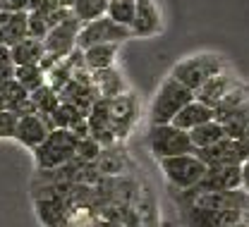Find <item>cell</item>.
Masks as SVG:
<instances>
[{
	"instance_id": "cell-6",
	"label": "cell",
	"mask_w": 249,
	"mask_h": 227,
	"mask_svg": "<svg viewBox=\"0 0 249 227\" xmlns=\"http://www.w3.org/2000/svg\"><path fill=\"white\" fill-rule=\"evenodd\" d=\"M158 162H160V170H163L165 179L175 189H192V187H196L206 177V170H209V165L201 161L196 153L173 156V158H163Z\"/></svg>"
},
{
	"instance_id": "cell-27",
	"label": "cell",
	"mask_w": 249,
	"mask_h": 227,
	"mask_svg": "<svg viewBox=\"0 0 249 227\" xmlns=\"http://www.w3.org/2000/svg\"><path fill=\"white\" fill-rule=\"evenodd\" d=\"M51 32L48 27V15L46 12H38V10H29V36L31 38H46Z\"/></svg>"
},
{
	"instance_id": "cell-19",
	"label": "cell",
	"mask_w": 249,
	"mask_h": 227,
	"mask_svg": "<svg viewBox=\"0 0 249 227\" xmlns=\"http://www.w3.org/2000/svg\"><path fill=\"white\" fill-rule=\"evenodd\" d=\"M118 46H120V43H98V46L87 48V50H84L87 67H89L91 72L113 67L115 65V58H118Z\"/></svg>"
},
{
	"instance_id": "cell-29",
	"label": "cell",
	"mask_w": 249,
	"mask_h": 227,
	"mask_svg": "<svg viewBox=\"0 0 249 227\" xmlns=\"http://www.w3.org/2000/svg\"><path fill=\"white\" fill-rule=\"evenodd\" d=\"M72 131L79 136V139H84V136H91V127H89V115H84V117H79L74 125H72Z\"/></svg>"
},
{
	"instance_id": "cell-3",
	"label": "cell",
	"mask_w": 249,
	"mask_h": 227,
	"mask_svg": "<svg viewBox=\"0 0 249 227\" xmlns=\"http://www.w3.org/2000/svg\"><path fill=\"white\" fill-rule=\"evenodd\" d=\"M93 115H101L110 122V127L115 131L118 139H124L132 127L137 125L139 120V100L132 96L129 91L123 94V96H115V98H98L93 103L91 108ZM89 113V115H91Z\"/></svg>"
},
{
	"instance_id": "cell-33",
	"label": "cell",
	"mask_w": 249,
	"mask_h": 227,
	"mask_svg": "<svg viewBox=\"0 0 249 227\" xmlns=\"http://www.w3.org/2000/svg\"><path fill=\"white\" fill-rule=\"evenodd\" d=\"M242 189L249 194V158L242 162Z\"/></svg>"
},
{
	"instance_id": "cell-37",
	"label": "cell",
	"mask_w": 249,
	"mask_h": 227,
	"mask_svg": "<svg viewBox=\"0 0 249 227\" xmlns=\"http://www.w3.org/2000/svg\"><path fill=\"white\" fill-rule=\"evenodd\" d=\"M0 12H5V10H2V0H0Z\"/></svg>"
},
{
	"instance_id": "cell-10",
	"label": "cell",
	"mask_w": 249,
	"mask_h": 227,
	"mask_svg": "<svg viewBox=\"0 0 249 227\" xmlns=\"http://www.w3.org/2000/svg\"><path fill=\"white\" fill-rule=\"evenodd\" d=\"M196 192H235L242 189V165H213L206 170V177L192 187Z\"/></svg>"
},
{
	"instance_id": "cell-13",
	"label": "cell",
	"mask_w": 249,
	"mask_h": 227,
	"mask_svg": "<svg viewBox=\"0 0 249 227\" xmlns=\"http://www.w3.org/2000/svg\"><path fill=\"white\" fill-rule=\"evenodd\" d=\"M242 113H249V86L237 81L235 89L213 108V117L218 122H228L230 117L242 115Z\"/></svg>"
},
{
	"instance_id": "cell-21",
	"label": "cell",
	"mask_w": 249,
	"mask_h": 227,
	"mask_svg": "<svg viewBox=\"0 0 249 227\" xmlns=\"http://www.w3.org/2000/svg\"><path fill=\"white\" fill-rule=\"evenodd\" d=\"M15 79L34 94L36 89H41L43 84H48V74L43 72L41 65H15Z\"/></svg>"
},
{
	"instance_id": "cell-23",
	"label": "cell",
	"mask_w": 249,
	"mask_h": 227,
	"mask_svg": "<svg viewBox=\"0 0 249 227\" xmlns=\"http://www.w3.org/2000/svg\"><path fill=\"white\" fill-rule=\"evenodd\" d=\"M31 100H34V105H36V113H38V115H48V117L58 110V105L62 103L60 94H58L51 84H43L41 89H36V91L31 94Z\"/></svg>"
},
{
	"instance_id": "cell-31",
	"label": "cell",
	"mask_w": 249,
	"mask_h": 227,
	"mask_svg": "<svg viewBox=\"0 0 249 227\" xmlns=\"http://www.w3.org/2000/svg\"><path fill=\"white\" fill-rule=\"evenodd\" d=\"M15 79V65H0V86Z\"/></svg>"
},
{
	"instance_id": "cell-30",
	"label": "cell",
	"mask_w": 249,
	"mask_h": 227,
	"mask_svg": "<svg viewBox=\"0 0 249 227\" xmlns=\"http://www.w3.org/2000/svg\"><path fill=\"white\" fill-rule=\"evenodd\" d=\"M2 10H5V12H22V10H29V0H2Z\"/></svg>"
},
{
	"instance_id": "cell-8",
	"label": "cell",
	"mask_w": 249,
	"mask_h": 227,
	"mask_svg": "<svg viewBox=\"0 0 249 227\" xmlns=\"http://www.w3.org/2000/svg\"><path fill=\"white\" fill-rule=\"evenodd\" d=\"M79 32H82V22L74 17V12L60 22L58 27H53L48 36L43 38V46H46V53L58 58V60H65L74 48H77V38H79Z\"/></svg>"
},
{
	"instance_id": "cell-17",
	"label": "cell",
	"mask_w": 249,
	"mask_h": 227,
	"mask_svg": "<svg viewBox=\"0 0 249 227\" xmlns=\"http://www.w3.org/2000/svg\"><path fill=\"white\" fill-rule=\"evenodd\" d=\"M93 77V86L98 89L101 98H115L127 94V81L123 79L120 69L115 67H108V69H98V72H91Z\"/></svg>"
},
{
	"instance_id": "cell-25",
	"label": "cell",
	"mask_w": 249,
	"mask_h": 227,
	"mask_svg": "<svg viewBox=\"0 0 249 227\" xmlns=\"http://www.w3.org/2000/svg\"><path fill=\"white\" fill-rule=\"evenodd\" d=\"M79 117H84V113H82L77 105L67 103V100H62L60 105H58V110L51 115V120H53L55 130H72V125H74Z\"/></svg>"
},
{
	"instance_id": "cell-2",
	"label": "cell",
	"mask_w": 249,
	"mask_h": 227,
	"mask_svg": "<svg viewBox=\"0 0 249 227\" xmlns=\"http://www.w3.org/2000/svg\"><path fill=\"white\" fill-rule=\"evenodd\" d=\"M194 91L187 89L182 81H178L175 77H165L158 86L151 103V125H168L175 120V115L185 108L187 103L194 100Z\"/></svg>"
},
{
	"instance_id": "cell-15",
	"label": "cell",
	"mask_w": 249,
	"mask_h": 227,
	"mask_svg": "<svg viewBox=\"0 0 249 227\" xmlns=\"http://www.w3.org/2000/svg\"><path fill=\"white\" fill-rule=\"evenodd\" d=\"M0 29L5 46H15L29 36V10L22 12H0Z\"/></svg>"
},
{
	"instance_id": "cell-14",
	"label": "cell",
	"mask_w": 249,
	"mask_h": 227,
	"mask_svg": "<svg viewBox=\"0 0 249 227\" xmlns=\"http://www.w3.org/2000/svg\"><path fill=\"white\" fill-rule=\"evenodd\" d=\"M235 84H237V79L225 69V72H220V74H216V77H211V79H209V81H206L194 96H196V100H201V103L216 108L218 103L235 89Z\"/></svg>"
},
{
	"instance_id": "cell-1",
	"label": "cell",
	"mask_w": 249,
	"mask_h": 227,
	"mask_svg": "<svg viewBox=\"0 0 249 227\" xmlns=\"http://www.w3.org/2000/svg\"><path fill=\"white\" fill-rule=\"evenodd\" d=\"M77 144L79 136L72 130H53L46 141L34 148V162L38 170H55L77 158Z\"/></svg>"
},
{
	"instance_id": "cell-4",
	"label": "cell",
	"mask_w": 249,
	"mask_h": 227,
	"mask_svg": "<svg viewBox=\"0 0 249 227\" xmlns=\"http://www.w3.org/2000/svg\"><path fill=\"white\" fill-rule=\"evenodd\" d=\"M225 60L216 55V53H199V55H192V58H185L180 60L178 65L173 67L170 77H175L178 81H182L187 89H192L194 94L220 72H225Z\"/></svg>"
},
{
	"instance_id": "cell-11",
	"label": "cell",
	"mask_w": 249,
	"mask_h": 227,
	"mask_svg": "<svg viewBox=\"0 0 249 227\" xmlns=\"http://www.w3.org/2000/svg\"><path fill=\"white\" fill-rule=\"evenodd\" d=\"M53 130H55V125H53V120H51L48 115H38V113L22 115L19 122H17L15 141H19L22 146H27V148L34 151V148H38V146L46 141V136Z\"/></svg>"
},
{
	"instance_id": "cell-28",
	"label": "cell",
	"mask_w": 249,
	"mask_h": 227,
	"mask_svg": "<svg viewBox=\"0 0 249 227\" xmlns=\"http://www.w3.org/2000/svg\"><path fill=\"white\" fill-rule=\"evenodd\" d=\"M19 115H15L12 110H0V139H15Z\"/></svg>"
},
{
	"instance_id": "cell-12",
	"label": "cell",
	"mask_w": 249,
	"mask_h": 227,
	"mask_svg": "<svg viewBox=\"0 0 249 227\" xmlns=\"http://www.w3.org/2000/svg\"><path fill=\"white\" fill-rule=\"evenodd\" d=\"M160 32V10L154 0H137V17L132 24L134 38H151Z\"/></svg>"
},
{
	"instance_id": "cell-34",
	"label": "cell",
	"mask_w": 249,
	"mask_h": 227,
	"mask_svg": "<svg viewBox=\"0 0 249 227\" xmlns=\"http://www.w3.org/2000/svg\"><path fill=\"white\" fill-rule=\"evenodd\" d=\"M74 2H77V0H60V5H62V7H72Z\"/></svg>"
},
{
	"instance_id": "cell-22",
	"label": "cell",
	"mask_w": 249,
	"mask_h": 227,
	"mask_svg": "<svg viewBox=\"0 0 249 227\" xmlns=\"http://www.w3.org/2000/svg\"><path fill=\"white\" fill-rule=\"evenodd\" d=\"M108 5H110V0H77L72 5V12H74V17L82 24H87V22L106 17L108 15Z\"/></svg>"
},
{
	"instance_id": "cell-16",
	"label": "cell",
	"mask_w": 249,
	"mask_h": 227,
	"mask_svg": "<svg viewBox=\"0 0 249 227\" xmlns=\"http://www.w3.org/2000/svg\"><path fill=\"white\" fill-rule=\"evenodd\" d=\"M211 120H216V117H213V108L194 98L192 103H187L185 108L175 115L173 125L185 131H192V130H196L199 125H206V122H211Z\"/></svg>"
},
{
	"instance_id": "cell-26",
	"label": "cell",
	"mask_w": 249,
	"mask_h": 227,
	"mask_svg": "<svg viewBox=\"0 0 249 227\" xmlns=\"http://www.w3.org/2000/svg\"><path fill=\"white\" fill-rule=\"evenodd\" d=\"M103 153V146L93 139V136H84L77 144V161L82 162H96Z\"/></svg>"
},
{
	"instance_id": "cell-7",
	"label": "cell",
	"mask_w": 249,
	"mask_h": 227,
	"mask_svg": "<svg viewBox=\"0 0 249 227\" xmlns=\"http://www.w3.org/2000/svg\"><path fill=\"white\" fill-rule=\"evenodd\" d=\"M134 33L129 27H123L118 22H113L108 15L101 17V19H93V22H87L82 24V32H79V38H77V48L87 50L91 46H98V43H123L127 38H132Z\"/></svg>"
},
{
	"instance_id": "cell-5",
	"label": "cell",
	"mask_w": 249,
	"mask_h": 227,
	"mask_svg": "<svg viewBox=\"0 0 249 227\" xmlns=\"http://www.w3.org/2000/svg\"><path fill=\"white\" fill-rule=\"evenodd\" d=\"M149 151L151 156L163 161V158H173V156H185L194 153L196 146L192 141V134L180 127H175L173 122L168 125H151L149 130Z\"/></svg>"
},
{
	"instance_id": "cell-24",
	"label": "cell",
	"mask_w": 249,
	"mask_h": 227,
	"mask_svg": "<svg viewBox=\"0 0 249 227\" xmlns=\"http://www.w3.org/2000/svg\"><path fill=\"white\" fill-rule=\"evenodd\" d=\"M108 17L123 27L134 24V17H137V0H110L108 5Z\"/></svg>"
},
{
	"instance_id": "cell-9",
	"label": "cell",
	"mask_w": 249,
	"mask_h": 227,
	"mask_svg": "<svg viewBox=\"0 0 249 227\" xmlns=\"http://www.w3.org/2000/svg\"><path fill=\"white\" fill-rule=\"evenodd\" d=\"M185 227H232L242 223V211H213L201 206H185L180 208Z\"/></svg>"
},
{
	"instance_id": "cell-35",
	"label": "cell",
	"mask_w": 249,
	"mask_h": 227,
	"mask_svg": "<svg viewBox=\"0 0 249 227\" xmlns=\"http://www.w3.org/2000/svg\"><path fill=\"white\" fill-rule=\"evenodd\" d=\"M242 220H245V223H247V225H249V208H247V211H245V215H242Z\"/></svg>"
},
{
	"instance_id": "cell-18",
	"label": "cell",
	"mask_w": 249,
	"mask_h": 227,
	"mask_svg": "<svg viewBox=\"0 0 249 227\" xmlns=\"http://www.w3.org/2000/svg\"><path fill=\"white\" fill-rule=\"evenodd\" d=\"M12 63L15 65H38L46 58V46L41 38H22L19 43H15L12 48Z\"/></svg>"
},
{
	"instance_id": "cell-32",
	"label": "cell",
	"mask_w": 249,
	"mask_h": 227,
	"mask_svg": "<svg viewBox=\"0 0 249 227\" xmlns=\"http://www.w3.org/2000/svg\"><path fill=\"white\" fill-rule=\"evenodd\" d=\"M0 65H15L12 63V50L5 43H0Z\"/></svg>"
},
{
	"instance_id": "cell-36",
	"label": "cell",
	"mask_w": 249,
	"mask_h": 227,
	"mask_svg": "<svg viewBox=\"0 0 249 227\" xmlns=\"http://www.w3.org/2000/svg\"><path fill=\"white\" fill-rule=\"evenodd\" d=\"M232 227H249V225L245 223V220H242V223H237V225H232Z\"/></svg>"
},
{
	"instance_id": "cell-20",
	"label": "cell",
	"mask_w": 249,
	"mask_h": 227,
	"mask_svg": "<svg viewBox=\"0 0 249 227\" xmlns=\"http://www.w3.org/2000/svg\"><path fill=\"white\" fill-rule=\"evenodd\" d=\"M189 134H192V141H194L196 148H209V146H213V144L223 141L228 136L223 122H218V120H211L206 125H199L196 130H192Z\"/></svg>"
}]
</instances>
